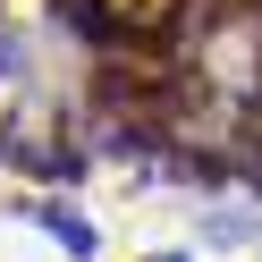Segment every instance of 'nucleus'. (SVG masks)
<instances>
[{
	"label": "nucleus",
	"instance_id": "obj_1",
	"mask_svg": "<svg viewBox=\"0 0 262 262\" xmlns=\"http://www.w3.org/2000/svg\"><path fill=\"white\" fill-rule=\"evenodd\" d=\"M34 228H51V237L68 245L76 262H93V245H102V237H93V220H76L68 203H34Z\"/></svg>",
	"mask_w": 262,
	"mask_h": 262
}]
</instances>
